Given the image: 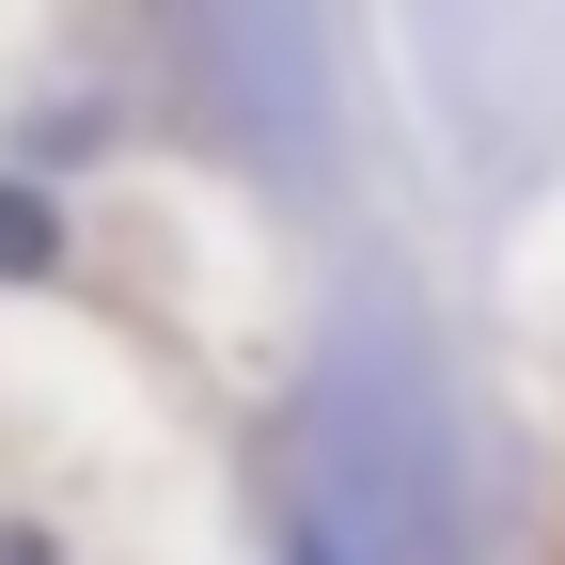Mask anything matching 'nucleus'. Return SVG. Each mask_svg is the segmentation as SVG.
I'll return each mask as SVG.
<instances>
[{"label": "nucleus", "instance_id": "f03ea898", "mask_svg": "<svg viewBox=\"0 0 565 565\" xmlns=\"http://www.w3.org/2000/svg\"><path fill=\"white\" fill-rule=\"evenodd\" d=\"M0 565H63V550H47V534H17V519H0Z\"/></svg>", "mask_w": 565, "mask_h": 565}, {"label": "nucleus", "instance_id": "f257e3e1", "mask_svg": "<svg viewBox=\"0 0 565 565\" xmlns=\"http://www.w3.org/2000/svg\"><path fill=\"white\" fill-rule=\"evenodd\" d=\"M0 267H17V282L63 267V204H47V189H0Z\"/></svg>", "mask_w": 565, "mask_h": 565}]
</instances>
